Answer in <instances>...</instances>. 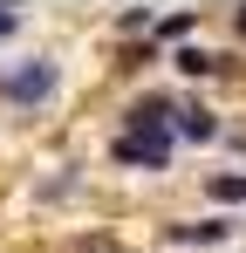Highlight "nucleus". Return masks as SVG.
Masks as SVG:
<instances>
[{
  "label": "nucleus",
  "mask_w": 246,
  "mask_h": 253,
  "mask_svg": "<svg viewBox=\"0 0 246 253\" xmlns=\"http://www.w3.org/2000/svg\"><path fill=\"white\" fill-rule=\"evenodd\" d=\"M0 89L21 103H41V96H55V62H28L21 76H0Z\"/></svg>",
  "instance_id": "nucleus-1"
},
{
  "label": "nucleus",
  "mask_w": 246,
  "mask_h": 253,
  "mask_svg": "<svg viewBox=\"0 0 246 253\" xmlns=\"http://www.w3.org/2000/svg\"><path fill=\"white\" fill-rule=\"evenodd\" d=\"M205 192H212L219 206H240V199H246V171H219V178H205Z\"/></svg>",
  "instance_id": "nucleus-3"
},
{
  "label": "nucleus",
  "mask_w": 246,
  "mask_h": 253,
  "mask_svg": "<svg viewBox=\"0 0 246 253\" xmlns=\"http://www.w3.org/2000/svg\"><path fill=\"white\" fill-rule=\"evenodd\" d=\"M14 28H21V14H14V7H0V42H7Z\"/></svg>",
  "instance_id": "nucleus-6"
},
{
  "label": "nucleus",
  "mask_w": 246,
  "mask_h": 253,
  "mask_svg": "<svg viewBox=\"0 0 246 253\" xmlns=\"http://www.w3.org/2000/svg\"><path fill=\"white\" fill-rule=\"evenodd\" d=\"M178 69H185V76H212V69H219V62H212V55H205V48H178Z\"/></svg>",
  "instance_id": "nucleus-5"
},
{
  "label": "nucleus",
  "mask_w": 246,
  "mask_h": 253,
  "mask_svg": "<svg viewBox=\"0 0 246 253\" xmlns=\"http://www.w3.org/2000/svg\"><path fill=\"white\" fill-rule=\"evenodd\" d=\"M171 240H185V247H192V240H199V247H219L226 226H219V219H205V226H171Z\"/></svg>",
  "instance_id": "nucleus-4"
},
{
  "label": "nucleus",
  "mask_w": 246,
  "mask_h": 253,
  "mask_svg": "<svg viewBox=\"0 0 246 253\" xmlns=\"http://www.w3.org/2000/svg\"><path fill=\"white\" fill-rule=\"evenodd\" d=\"M178 137H192V144H212V137H219V117H212V110H178Z\"/></svg>",
  "instance_id": "nucleus-2"
},
{
  "label": "nucleus",
  "mask_w": 246,
  "mask_h": 253,
  "mask_svg": "<svg viewBox=\"0 0 246 253\" xmlns=\"http://www.w3.org/2000/svg\"><path fill=\"white\" fill-rule=\"evenodd\" d=\"M233 21H240V35H246V7H240V14H233Z\"/></svg>",
  "instance_id": "nucleus-7"
}]
</instances>
